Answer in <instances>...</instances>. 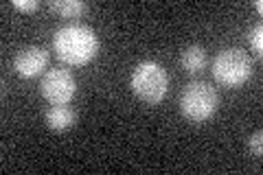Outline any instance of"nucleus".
<instances>
[{"label": "nucleus", "mask_w": 263, "mask_h": 175, "mask_svg": "<svg viewBox=\"0 0 263 175\" xmlns=\"http://www.w3.org/2000/svg\"><path fill=\"white\" fill-rule=\"evenodd\" d=\"M53 46L57 57L68 66H84L95 60L99 53L97 33L86 24H66L57 29L53 37Z\"/></svg>", "instance_id": "f257e3e1"}, {"label": "nucleus", "mask_w": 263, "mask_h": 175, "mask_svg": "<svg viewBox=\"0 0 263 175\" xmlns=\"http://www.w3.org/2000/svg\"><path fill=\"white\" fill-rule=\"evenodd\" d=\"M132 90L138 99H143L145 103L156 105L160 103L169 88V74L158 62L145 60L141 62L132 72Z\"/></svg>", "instance_id": "f03ea898"}, {"label": "nucleus", "mask_w": 263, "mask_h": 175, "mask_svg": "<svg viewBox=\"0 0 263 175\" xmlns=\"http://www.w3.org/2000/svg\"><path fill=\"white\" fill-rule=\"evenodd\" d=\"M219 105L217 90L206 81H191L180 94V112L191 123H204Z\"/></svg>", "instance_id": "7ed1b4c3"}, {"label": "nucleus", "mask_w": 263, "mask_h": 175, "mask_svg": "<svg viewBox=\"0 0 263 175\" xmlns=\"http://www.w3.org/2000/svg\"><path fill=\"white\" fill-rule=\"evenodd\" d=\"M252 74V57L241 48H224L213 60V77L226 88H239Z\"/></svg>", "instance_id": "20e7f679"}, {"label": "nucleus", "mask_w": 263, "mask_h": 175, "mask_svg": "<svg viewBox=\"0 0 263 175\" xmlns=\"http://www.w3.org/2000/svg\"><path fill=\"white\" fill-rule=\"evenodd\" d=\"M40 88H42V96L51 105H68L77 92V79L72 77L70 70L51 68L44 72Z\"/></svg>", "instance_id": "39448f33"}, {"label": "nucleus", "mask_w": 263, "mask_h": 175, "mask_svg": "<svg viewBox=\"0 0 263 175\" xmlns=\"http://www.w3.org/2000/svg\"><path fill=\"white\" fill-rule=\"evenodd\" d=\"M46 64H48V51L42 46H27L15 53V57H13L15 72L27 79L37 77V74L46 68Z\"/></svg>", "instance_id": "423d86ee"}, {"label": "nucleus", "mask_w": 263, "mask_h": 175, "mask_svg": "<svg viewBox=\"0 0 263 175\" xmlns=\"http://www.w3.org/2000/svg\"><path fill=\"white\" fill-rule=\"evenodd\" d=\"M77 121L75 110H70L68 105H53L46 110V125L53 131H66L70 129Z\"/></svg>", "instance_id": "0eeeda50"}, {"label": "nucleus", "mask_w": 263, "mask_h": 175, "mask_svg": "<svg viewBox=\"0 0 263 175\" xmlns=\"http://www.w3.org/2000/svg\"><path fill=\"white\" fill-rule=\"evenodd\" d=\"M180 64H182V68L186 72H191V74L200 72L204 66H206V51L197 44L186 46L182 51V57H180Z\"/></svg>", "instance_id": "6e6552de"}, {"label": "nucleus", "mask_w": 263, "mask_h": 175, "mask_svg": "<svg viewBox=\"0 0 263 175\" xmlns=\"http://www.w3.org/2000/svg\"><path fill=\"white\" fill-rule=\"evenodd\" d=\"M48 9L62 15V18H77L86 11V3L84 0H51Z\"/></svg>", "instance_id": "1a4fd4ad"}, {"label": "nucleus", "mask_w": 263, "mask_h": 175, "mask_svg": "<svg viewBox=\"0 0 263 175\" xmlns=\"http://www.w3.org/2000/svg\"><path fill=\"white\" fill-rule=\"evenodd\" d=\"M248 44L252 48V53L257 57H261V53H263V24L261 22L254 24V27H250V31H248Z\"/></svg>", "instance_id": "9d476101"}, {"label": "nucleus", "mask_w": 263, "mask_h": 175, "mask_svg": "<svg viewBox=\"0 0 263 175\" xmlns=\"http://www.w3.org/2000/svg\"><path fill=\"white\" fill-rule=\"evenodd\" d=\"M250 151L257 155V158L263 153V131H261V129H257V131H254V134L250 136Z\"/></svg>", "instance_id": "9b49d317"}, {"label": "nucleus", "mask_w": 263, "mask_h": 175, "mask_svg": "<svg viewBox=\"0 0 263 175\" xmlns=\"http://www.w3.org/2000/svg\"><path fill=\"white\" fill-rule=\"evenodd\" d=\"M13 7L20 11H35L40 7V3L37 0H13Z\"/></svg>", "instance_id": "f8f14e48"}, {"label": "nucleus", "mask_w": 263, "mask_h": 175, "mask_svg": "<svg viewBox=\"0 0 263 175\" xmlns=\"http://www.w3.org/2000/svg\"><path fill=\"white\" fill-rule=\"evenodd\" d=\"M254 7H257V11H263V3H261V0H254Z\"/></svg>", "instance_id": "ddd939ff"}]
</instances>
